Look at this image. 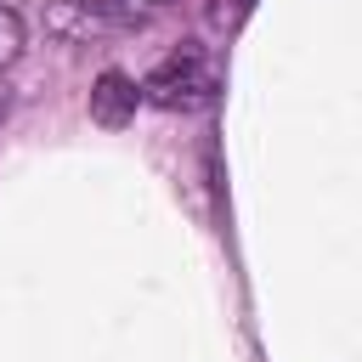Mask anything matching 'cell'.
Listing matches in <instances>:
<instances>
[{"mask_svg":"<svg viewBox=\"0 0 362 362\" xmlns=\"http://www.w3.org/2000/svg\"><path fill=\"white\" fill-rule=\"evenodd\" d=\"M249 6H255V0H215V6H209V28H226V34H232V28L249 17Z\"/></svg>","mask_w":362,"mask_h":362,"instance_id":"cell-5","label":"cell"},{"mask_svg":"<svg viewBox=\"0 0 362 362\" xmlns=\"http://www.w3.org/2000/svg\"><path fill=\"white\" fill-rule=\"evenodd\" d=\"M74 6H85L90 17H119V23H141V17H153L164 0H74Z\"/></svg>","mask_w":362,"mask_h":362,"instance_id":"cell-3","label":"cell"},{"mask_svg":"<svg viewBox=\"0 0 362 362\" xmlns=\"http://www.w3.org/2000/svg\"><path fill=\"white\" fill-rule=\"evenodd\" d=\"M23 57V17L11 6H0V68H11Z\"/></svg>","mask_w":362,"mask_h":362,"instance_id":"cell-4","label":"cell"},{"mask_svg":"<svg viewBox=\"0 0 362 362\" xmlns=\"http://www.w3.org/2000/svg\"><path fill=\"white\" fill-rule=\"evenodd\" d=\"M215 90H221V74H215V62H209L204 45L170 51V57L141 79V96H147L153 107H164V113H198V107L215 102Z\"/></svg>","mask_w":362,"mask_h":362,"instance_id":"cell-1","label":"cell"},{"mask_svg":"<svg viewBox=\"0 0 362 362\" xmlns=\"http://www.w3.org/2000/svg\"><path fill=\"white\" fill-rule=\"evenodd\" d=\"M6 113H11V90L0 85V124H6Z\"/></svg>","mask_w":362,"mask_h":362,"instance_id":"cell-6","label":"cell"},{"mask_svg":"<svg viewBox=\"0 0 362 362\" xmlns=\"http://www.w3.org/2000/svg\"><path fill=\"white\" fill-rule=\"evenodd\" d=\"M136 102H141V85H136L130 74H119V68L96 74V85H90V119H96V124H107V130L130 124V119H136Z\"/></svg>","mask_w":362,"mask_h":362,"instance_id":"cell-2","label":"cell"}]
</instances>
